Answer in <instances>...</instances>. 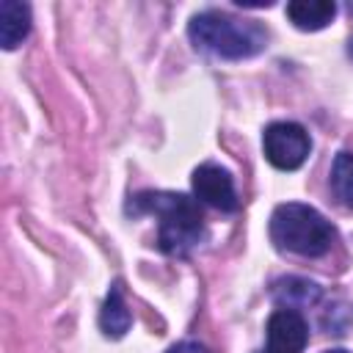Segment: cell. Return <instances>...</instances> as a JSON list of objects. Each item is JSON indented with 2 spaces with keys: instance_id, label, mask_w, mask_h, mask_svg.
Returning a JSON list of instances; mask_svg holds the SVG:
<instances>
[{
  "instance_id": "1",
  "label": "cell",
  "mask_w": 353,
  "mask_h": 353,
  "mask_svg": "<svg viewBox=\"0 0 353 353\" xmlns=\"http://www.w3.org/2000/svg\"><path fill=\"white\" fill-rule=\"evenodd\" d=\"M132 210L157 218V245L171 256H185L204 240L201 210L185 193L146 190L135 196Z\"/></svg>"
},
{
  "instance_id": "2",
  "label": "cell",
  "mask_w": 353,
  "mask_h": 353,
  "mask_svg": "<svg viewBox=\"0 0 353 353\" xmlns=\"http://www.w3.org/2000/svg\"><path fill=\"white\" fill-rule=\"evenodd\" d=\"M188 36L199 50H207L218 58L240 61L265 50L268 30L254 19H237L221 11H201L190 19Z\"/></svg>"
},
{
  "instance_id": "3",
  "label": "cell",
  "mask_w": 353,
  "mask_h": 353,
  "mask_svg": "<svg viewBox=\"0 0 353 353\" xmlns=\"http://www.w3.org/2000/svg\"><path fill=\"white\" fill-rule=\"evenodd\" d=\"M270 240L276 248L298 256H320L334 243V226L309 204L287 201L270 215Z\"/></svg>"
},
{
  "instance_id": "4",
  "label": "cell",
  "mask_w": 353,
  "mask_h": 353,
  "mask_svg": "<svg viewBox=\"0 0 353 353\" xmlns=\"http://www.w3.org/2000/svg\"><path fill=\"white\" fill-rule=\"evenodd\" d=\"M262 149H265V157L270 160V165H276L281 171H295L306 163V157L312 152V141L301 124L273 121L265 127Z\"/></svg>"
},
{
  "instance_id": "5",
  "label": "cell",
  "mask_w": 353,
  "mask_h": 353,
  "mask_svg": "<svg viewBox=\"0 0 353 353\" xmlns=\"http://www.w3.org/2000/svg\"><path fill=\"white\" fill-rule=\"evenodd\" d=\"M190 182H193L196 199H201L204 204L223 210V212L237 210V190H234V182L226 168H221L215 163H204L193 171Z\"/></svg>"
},
{
  "instance_id": "6",
  "label": "cell",
  "mask_w": 353,
  "mask_h": 353,
  "mask_svg": "<svg viewBox=\"0 0 353 353\" xmlns=\"http://www.w3.org/2000/svg\"><path fill=\"white\" fill-rule=\"evenodd\" d=\"M268 353H303L309 342V325L295 309H276L268 317Z\"/></svg>"
},
{
  "instance_id": "7",
  "label": "cell",
  "mask_w": 353,
  "mask_h": 353,
  "mask_svg": "<svg viewBox=\"0 0 353 353\" xmlns=\"http://www.w3.org/2000/svg\"><path fill=\"white\" fill-rule=\"evenodd\" d=\"M270 295L281 309H295L298 312V309L314 306L320 301V287L309 279H301V276H284V279L273 281Z\"/></svg>"
},
{
  "instance_id": "8",
  "label": "cell",
  "mask_w": 353,
  "mask_h": 353,
  "mask_svg": "<svg viewBox=\"0 0 353 353\" xmlns=\"http://www.w3.org/2000/svg\"><path fill=\"white\" fill-rule=\"evenodd\" d=\"M30 33V8L17 0L0 3V44L3 50H14Z\"/></svg>"
},
{
  "instance_id": "9",
  "label": "cell",
  "mask_w": 353,
  "mask_h": 353,
  "mask_svg": "<svg viewBox=\"0 0 353 353\" xmlns=\"http://www.w3.org/2000/svg\"><path fill=\"white\" fill-rule=\"evenodd\" d=\"M336 14L331 0H292L287 3V17L298 30H323Z\"/></svg>"
},
{
  "instance_id": "10",
  "label": "cell",
  "mask_w": 353,
  "mask_h": 353,
  "mask_svg": "<svg viewBox=\"0 0 353 353\" xmlns=\"http://www.w3.org/2000/svg\"><path fill=\"white\" fill-rule=\"evenodd\" d=\"M132 325V314L121 298V287L113 284L102 309H99V328L105 331V336H113V339H121Z\"/></svg>"
},
{
  "instance_id": "11",
  "label": "cell",
  "mask_w": 353,
  "mask_h": 353,
  "mask_svg": "<svg viewBox=\"0 0 353 353\" xmlns=\"http://www.w3.org/2000/svg\"><path fill=\"white\" fill-rule=\"evenodd\" d=\"M331 190L336 201L347 210H353V154L339 152L331 165Z\"/></svg>"
},
{
  "instance_id": "12",
  "label": "cell",
  "mask_w": 353,
  "mask_h": 353,
  "mask_svg": "<svg viewBox=\"0 0 353 353\" xmlns=\"http://www.w3.org/2000/svg\"><path fill=\"white\" fill-rule=\"evenodd\" d=\"M168 353H210L204 345H199V342H190V339H185V342H176Z\"/></svg>"
},
{
  "instance_id": "13",
  "label": "cell",
  "mask_w": 353,
  "mask_h": 353,
  "mask_svg": "<svg viewBox=\"0 0 353 353\" xmlns=\"http://www.w3.org/2000/svg\"><path fill=\"white\" fill-rule=\"evenodd\" d=\"M347 55L353 58V39H350V44H347Z\"/></svg>"
},
{
  "instance_id": "14",
  "label": "cell",
  "mask_w": 353,
  "mask_h": 353,
  "mask_svg": "<svg viewBox=\"0 0 353 353\" xmlns=\"http://www.w3.org/2000/svg\"><path fill=\"white\" fill-rule=\"evenodd\" d=\"M325 353H347V350H325Z\"/></svg>"
},
{
  "instance_id": "15",
  "label": "cell",
  "mask_w": 353,
  "mask_h": 353,
  "mask_svg": "<svg viewBox=\"0 0 353 353\" xmlns=\"http://www.w3.org/2000/svg\"><path fill=\"white\" fill-rule=\"evenodd\" d=\"M265 353H268V350H265Z\"/></svg>"
}]
</instances>
